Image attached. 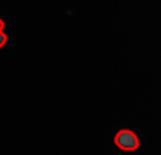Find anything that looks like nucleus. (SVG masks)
Instances as JSON below:
<instances>
[{
  "instance_id": "1",
  "label": "nucleus",
  "mask_w": 161,
  "mask_h": 155,
  "mask_svg": "<svg viewBox=\"0 0 161 155\" xmlns=\"http://www.w3.org/2000/svg\"><path fill=\"white\" fill-rule=\"evenodd\" d=\"M114 144H116L120 150H124V152H135V150H139V146H141L139 136H137L133 131H129V129H120V131L116 133Z\"/></svg>"
},
{
  "instance_id": "2",
  "label": "nucleus",
  "mask_w": 161,
  "mask_h": 155,
  "mask_svg": "<svg viewBox=\"0 0 161 155\" xmlns=\"http://www.w3.org/2000/svg\"><path fill=\"white\" fill-rule=\"evenodd\" d=\"M6 43H8V36H6L4 32H0V49H2Z\"/></svg>"
},
{
  "instance_id": "3",
  "label": "nucleus",
  "mask_w": 161,
  "mask_h": 155,
  "mask_svg": "<svg viewBox=\"0 0 161 155\" xmlns=\"http://www.w3.org/2000/svg\"><path fill=\"white\" fill-rule=\"evenodd\" d=\"M4 26H6V24H4V21L0 19V32H4Z\"/></svg>"
}]
</instances>
